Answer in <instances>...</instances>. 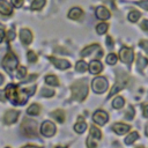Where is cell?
I'll use <instances>...</instances> for the list:
<instances>
[{"mask_svg": "<svg viewBox=\"0 0 148 148\" xmlns=\"http://www.w3.org/2000/svg\"><path fill=\"white\" fill-rule=\"evenodd\" d=\"M140 46L148 53V40H140Z\"/></svg>", "mask_w": 148, "mask_h": 148, "instance_id": "38", "label": "cell"}, {"mask_svg": "<svg viewBox=\"0 0 148 148\" xmlns=\"http://www.w3.org/2000/svg\"><path fill=\"white\" fill-rule=\"evenodd\" d=\"M134 109H133V106H128V109H127V111H126V113H125V118L127 119V120H132L133 118H134Z\"/></svg>", "mask_w": 148, "mask_h": 148, "instance_id": "33", "label": "cell"}, {"mask_svg": "<svg viewBox=\"0 0 148 148\" xmlns=\"http://www.w3.org/2000/svg\"><path fill=\"white\" fill-rule=\"evenodd\" d=\"M27 75V68L23 66L17 67V72H16V77L17 79H23Z\"/></svg>", "mask_w": 148, "mask_h": 148, "instance_id": "31", "label": "cell"}, {"mask_svg": "<svg viewBox=\"0 0 148 148\" xmlns=\"http://www.w3.org/2000/svg\"><path fill=\"white\" fill-rule=\"evenodd\" d=\"M44 5H45V0H34V2L31 3V9L38 10V9H40Z\"/></svg>", "mask_w": 148, "mask_h": 148, "instance_id": "28", "label": "cell"}, {"mask_svg": "<svg viewBox=\"0 0 148 148\" xmlns=\"http://www.w3.org/2000/svg\"><path fill=\"white\" fill-rule=\"evenodd\" d=\"M87 145H88V148H96L97 142L92 141V139H88V140H87Z\"/></svg>", "mask_w": 148, "mask_h": 148, "instance_id": "36", "label": "cell"}, {"mask_svg": "<svg viewBox=\"0 0 148 148\" xmlns=\"http://www.w3.org/2000/svg\"><path fill=\"white\" fill-rule=\"evenodd\" d=\"M108 28H109V25H108L106 23H99V24L96 27V31H97V34L103 35V34H105V32L108 31Z\"/></svg>", "mask_w": 148, "mask_h": 148, "instance_id": "30", "label": "cell"}, {"mask_svg": "<svg viewBox=\"0 0 148 148\" xmlns=\"http://www.w3.org/2000/svg\"><path fill=\"white\" fill-rule=\"evenodd\" d=\"M77 120H79V121L74 125V130H75V132H77V133H83V132L87 130V123L83 120L82 117H80Z\"/></svg>", "mask_w": 148, "mask_h": 148, "instance_id": "18", "label": "cell"}, {"mask_svg": "<svg viewBox=\"0 0 148 148\" xmlns=\"http://www.w3.org/2000/svg\"><path fill=\"white\" fill-rule=\"evenodd\" d=\"M40 133L44 136H47V138L54 135V133H56V125L52 121H50V120H45L42 124V126H40Z\"/></svg>", "mask_w": 148, "mask_h": 148, "instance_id": "6", "label": "cell"}, {"mask_svg": "<svg viewBox=\"0 0 148 148\" xmlns=\"http://www.w3.org/2000/svg\"><path fill=\"white\" fill-rule=\"evenodd\" d=\"M7 37H8L9 40H13V39L15 38V31H14V29H10V30L7 32Z\"/></svg>", "mask_w": 148, "mask_h": 148, "instance_id": "40", "label": "cell"}, {"mask_svg": "<svg viewBox=\"0 0 148 148\" xmlns=\"http://www.w3.org/2000/svg\"><path fill=\"white\" fill-rule=\"evenodd\" d=\"M130 128H131L130 125H126V124H123V123H117V124H113V126H112V130L119 135L125 134L126 132L130 131Z\"/></svg>", "mask_w": 148, "mask_h": 148, "instance_id": "13", "label": "cell"}, {"mask_svg": "<svg viewBox=\"0 0 148 148\" xmlns=\"http://www.w3.org/2000/svg\"><path fill=\"white\" fill-rule=\"evenodd\" d=\"M71 89H72V99L82 102L88 95V86L83 81L74 83L71 87Z\"/></svg>", "mask_w": 148, "mask_h": 148, "instance_id": "1", "label": "cell"}, {"mask_svg": "<svg viewBox=\"0 0 148 148\" xmlns=\"http://www.w3.org/2000/svg\"><path fill=\"white\" fill-rule=\"evenodd\" d=\"M141 28L146 31H148V20H143L142 23H141Z\"/></svg>", "mask_w": 148, "mask_h": 148, "instance_id": "41", "label": "cell"}, {"mask_svg": "<svg viewBox=\"0 0 148 148\" xmlns=\"http://www.w3.org/2000/svg\"><path fill=\"white\" fill-rule=\"evenodd\" d=\"M83 15V12L81 8H77V7H74L72 8L69 12H68V17L72 18V20H79L81 18Z\"/></svg>", "mask_w": 148, "mask_h": 148, "instance_id": "16", "label": "cell"}, {"mask_svg": "<svg viewBox=\"0 0 148 148\" xmlns=\"http://www.w3.org/2000/svg\"><path fill=\"white\" fill-rule=\"evenodd\" d=\"M139 139V134L136 133V132H132L130 135H127L126 138H125V143L126 145H132L134 141H136Z\"/></svg>", "mask_w": 148, "mask_h": 148, "instance_id": "22", "label": "cell"}, {"mask_svg": "<svg viewBox=\"0 0 148 148\" xmlns=\"http://www.w3.org/2000/svg\"><path fill=\"white\" fill-rule=\"evenodd\" d=\"M12 3H13L14 7L20 8V7L23 5V0H12Z\"/></svg>", "mask_w": 148, "mask_h": 148, "instance_id": "37", "label": "cell"}, {"mask_svg": "<svg viewBox=\"0 0 148 148\" xmlns=\"http://www.w3.org/2000/svg\"><path fill=\"white\" fill-rule=\"evenodd\" d=\"M23 148H40V147H37V146H31V145H29V146H25V147H23Z\"/></svg>", "mask_w": 148, "mask_h": 148, "instance_id": "46", "label": "cell"}, {"mask_svg": "<svg viewBox=\"0 0 148 148\" xmlns=\"http://www.w3.org/2000/svg\"><path fill=\"white\" fill-rule=\"evenodd\" d=\"M5 98H6V92H5V91H2V90H0V101H1V102H3V101H5Z\"/></svg>", "mask_w": 148, "mask_h": 148, "instance_id": "43", "label": "cell"}, {"mask_svg": "<svg viewBox=\"0 0 148 148\" xmlns=\"http://www.w3.org/2000/svg\"><path fill=\"white\" fill-rule=\"evenodd\" d=\"M6 148H9V147H6Z\"/></svg>", "mask_w": 148, "mask_h": 148, "instance_id": "49", "label": "cell"}, {"mask_svg": "<svg viewBox=\"0 0 148 148\" xmlns=\"http://www.w3.org/2000/svg\"><path fill=\"white\" fill-rule=\"evenodd\" d=\"M0 13L3 15H10L13 13L10 5L5 0H0Z\"/></svg>", "mask_w": 148, "mask_h": 148, "instance_id": "17", "label": "cell"}, {"mask_svg": "<svg viewBox=\"0 0 148 148\" xmlns=\"http://www.w3.org/2000/svg\"><path fill=\"white\" fill-rule=\"evenodd\" d=\"M92 119H94V121H95L97 125L103 126V125H105V124L108 123L109 116H108V113H106L105 111H103V110H97V111L94 113Z\"/></svg>", "mask_w": 148, "mask_h": 148, "instance_id": "8", "label": "cell"}, {"mask_svg": "<svg viewBox=\"0 0 148 148\" xmlns=\"http://www.w3.org/2000/svg\"><path fill=\"white\" fill-rule=\"evenodd\" d=\"M106 64H109V65H114L116 62H117V56L114 54V53H110L108 57H106Z\"/></svg>", "mask_w": 148, "mask_h": 148, "instance_id": "32", "label": "cell"}, {"mask_svg": "<svg viewBox=\"0 0 148 148\" xmlns=\"http://www.w3.org/2000/svg\"><path fill=\"white\" fill-rule=\"evenodd\" d=\"M28 60H29V62H36L37 61V56L32 52V51H29L28 52Z\"/></svg>", "mask_w": 148, "mask_h": 148, "instance_id": "35", "label": "cell"}, {"mask_svg": "<svg viewBox=\"0 0 148 148\" xmlns=\"http://www.w3.org/2000/svg\"><path fill=\"white\" fill-rule=\"evenodd\" d=\"M50 61H51L58 69H67V68L71 67L69 61H67V60H65V59H58V58L51 57V58H50Z\"/></svg>", "mask_w": 148, "mask_h": 148, "instance_id": "10", "label": "cell"}, {"mask_svg": "<svg viewBox=\"0 0 148 148\" xmlns=\"http://www.w3.org/2000/svg\"><path fill=\"white\" fill-rule=\"evenodd\" d=\"M20 37H21V42L24 45H29L32 42V34L28 29H22L20 31Z\"/></svg>", "mask_w": 148, "mask_h": 148, "instance_id": "12", "label": "cell"}, {"mask_svg": "<svg viewBox=\"0 0 148 148\" xmlns=\"http://www.w3.org/2000/svg\"><path fill=\"white\" fill-rule=\"evenodd\" d=\"M109 84H108V80L103 76H97L92 80V83H91V88L97 94H103L106 91Z\"/></svg>", "mask_w": 148, "mask_h": 148, "instance_id": "5", "label": "cell"}, {"mask_svg": "<svg viewBox=\"0 0 148 148\" xmlns=\"http://www.w3.org/2000/svg\"><path fill=\"white\" fill-rule=\"evenodd\" d=\"M18 114H20V112L16 110H8L3 116V120L6 124H13L17 120Z\"/></svg>", "mask_w": 148, "mask_h": 148, "instance_id": "11", "label": "cell"}, {"mask_svg": "<svg viewBox=\"0 0 148 148\" xmlns=\"http://www.w3.org/2000/svg\"><path fill=\"white\" fill-rule=\"evenodd\" d=\"M5 92H6V96L12 101V103L15 104L16 98H17V92H18V88H17V86H15L14 83L8 84V86L6 87Z\"/></svg>", "mask_w": 148, "mask_h": 148, "instance_id": "9", "label": "cell"}, {"mask_svg": "<svg viewBox=\"0 0 148 148\" xmlns=\"http://www.w3.org/2000/svg\"><path fill=\"white\" fill-rule=\"evenodd\" d=\"M124 103H125L124 98H123L121 96H118V97H116V98L113 99V102H112V106H113L114 109H120V108L124 106Z\"/></svg>", "mask_w": 148, "mask_h": 148, "instance_id": "23", "label": "cell"}, {"mask_svg": "<svg viewBox=\"0 0 148 148\" xmlns=\"http://www.w3.org/2000/svg\"><path fill=\"white\" fill-rule=\"evenodd\" d=\"M2 82H3V76H2L1 74H0V84H1Z\"/></svg>", "mask_w": 148, "mask_h": 148, "instance_id": "47", "label": "cell"}, {"mask_svg": "<svg viewBox=\"0 0 148 148\" xmlns=\"http://www.w3.org/2000/svg\"><path fill=\"white\" fill-rule=\"evenodd\" d=\"M95 50H98V45H97V44H92V45H90V46L83 49V50L81 51V56H82V57H88V56H90V54L92 53V51H95Z\"/></svg>", "mask_w": 148, "mask_h": 148, "instance_id": "19", "label": "cell"}, {"mask_svg": "<svg viewBox=\"0 0 148 148\" xmlns=\"http://www.w3.org/2000/svg\"><path fill=\"white\" fill-rule=\"evenodd\" d=\"M136 64H138V67L140 68V69H143L146 66H147V64H148V60L146 59V58H143L142 56H138V61H136Z\"/></svg>", "mask_w": 148, "mask_h": 148, "instance_id": "27", "label": "cell"}, {"mask_svg": "<svg viewBox=\"0 0 148 148\" xmlns=\"http://www.w3.org/2000/svg\"><path fill=\"white\" fill-rule=\"evenodd\" d=\"M141 16V13L138 12V10H132L130 14H128V20L131 22H136Z\"/></svg>", "mask_w": 148, "mask_h": 148, "instance_id": "26", "label": "cell"}, {"mask_svg": "<svg viewBox=\"0 0 148 148\" xmlns=\"http://www.w3.org/2000/svg\"><path fill=\"white\" fill-rule=\"evenodd\" d=\"M51 117H53L57 121H59V123H64V120H65V113H64V111H61V110H57V111H54V112H52L51 113Z\"/></svg>", "mask_w": 148, "mask_h": 148, "instance_id": "20", "label": "cell"}, {"mask_svg": "<svg viewBox=\"0 0 148 148\" xmlns=\"http://www.w3.org/2000/svg\"><path fill=\"white\" fill-rule=\"evenodd\" d=\"M96 16L99 20H108L110 17V12L108 10V8H105L103 6H99L96 9Z\"/></svg>", "mask_w": 148, "mask_h": 148, "instance_id": "14", "label": "cell"}, {"mask_svg": "<svg viewBox=\"0 0 148 148\" xmlns=\"http://www.w3.org/2000/svg\"><path fill=\"white\" fill-rule=\"evenodd\" d=\"M17 64H18L17 58H16L13 53H10V52L7 53L6 57H5L3 60H2V67H3L9 74H13L14 69L17 67Z\"/></svg>", "mask_w": 148, "mask_h": 148, "instance_id": "4", "label": "cell"}, {"mask_svg": "<svg viewBox=\"0 0 148 148\" xmlns=\"http://www.w3.org/2000/svg\"><path fill=\"white\" fill-rule=\"evenodd\" d=\"M138 5H139L141 8H143V9H146V10H148V0L140 1V2H138Z\"/></svg>", "mask_w": 148, "mask_h": 148, "instance_id": "39", "label": "cell"}, {"mask_svg": "<svg viewBox=\"0 0 148 148\" xmlns=\"http://www.w3.org/2000/svg\"><path fill=\"white\" fill-rule=\"evenodd\" d=\"M119 57H120V60L125 64H131L134 59V56H133V50L130 49V47H123L119 52Z\"/></svg>", "mask_w": 148, "mask_h": 148, "instance_id": "7", "label": "cell"}, {"mask_svg": "<svg viewBox=\"0 0 148 148\" xmlns=\"http://www.w3.org/2000/svg\"><path fill=\"white\" fill-rule=\"evenodd\" d=\"M39 111H40V106L38 104H32L27 110L28 114H30V116H37V114H39Z\"/></svg>", "mask_w": 148, "mask_h": 148, "instance_id": "21", "label": "cell"}, {"mask_svg": "<svg viewBox=\"0 0 148 148\" xmlns=\"http://www.w3.org/2000/svg\"><path fill=\"white\" fill-rule=\"evenodd\" d=\"M57 148H65V147H57Z\"/></svg>", "mask_w": 148, "mask_h": 148, "instance_id": "48", "label": "cell"}, {"mask_svg": "<svg viewBox=\"0 0 148 148\" xmlns=\"http://www.w3.org/2000/svg\"><path fill=\"white\" fill-rule=\"evenodd\" d=\"M105 42H106L108 46H110V47L112 46V38H111L110 36H109V37H106V40H105Z\"/></svg>", "mask_w": 148, "mask_h": 148, "instance_id": "45", "label": "cell"}, {"mask_svg": "<svg viewBox=\"0 0 148 148\" xmlns=\"http://www.w3.org/2000/svg\"><path fill=\"white\" fill-rule=\"evenodd\" d=\"M5 39V31L2 29H0V43H2Z\"/></svg>", "mask_w": 148, "mask_h": 148, "instance_id": "44", "label": "cell"}, {"mask_svg": "<svg viewBox=\"0 0 148 148\" xmlns=\"http://www.w3.org/2000/svg\"><path fill=\"white\" fill-rule=\"evenodd\" d=\"M45 82L50 86H58L59 84V81H58V77L54 76V75H47L45 77Z\"/></svg>", "mask_w": 148, "mask_h": 148, "instance_id": "24", "label": "cell"}, {"mask_svg": "<svg viewBox=\"0 0 148 148\" xmlns=\"http://www.w3.org/2000/svg\"><path fill=\"white\" fill-rule=\"evenodd\" d=\"M138 148H141V147H138Z\"/></svg>", "mask_w": 148, "mask_h": 148, "instance_id": "50", "label": "cell"}, {"mask_svg": "<svg viewBox=\"0 0 148 148\" xmlns=\"http://www.w3.org/2000/svg\"><path fill=\"white\" fill-rule=\"evenodd\" d=\"M127 80H128V77H127V75H126L125 73H118V74H117L116 84L111 88V90H110V92H109V95H108L106 98H110V97L113 96L116 92H118L119 90H121V89L127 84Z\"/></svg>", "mask_w": 148, "mask_h": 148, "instance_id": "2", "label": "cell"}, {"mask_svg": "<svg viewBox=\"0 0 148 148\" xmlns=\"http://www.w3.org/2000/svg\"><path fill=\"white\" fill-rule=\"evenodd\" d=\"M53 94H54V91L52 89H46V88L42 89V96H44V97H51V96H53Z\"/></svg>", "mask_w": 148, "mask_h": 148, "instance_id": "34", "label": "cell"}, {"mask_svg": "<svg viewBox=\"0 0 148 148\" xmlns=\"http://www.w3.org/2000/svg\"><path fill=\"white\" fill-rule=\"evenodd\" d=\"M102 69H103V66L97 60H92L89 65V71L91 74H98L99 72H102Z\"/></svg>", "mask_w": 148, "mask_h": 148, "instance_id": "15", "label": "cell"}, {"mask_svg": "<svg viewBox=\"0 0 148 148\" xmlns=\"http://www.w3.org/2000/svg\"><path fill=\"white\" fill-rule=\"evenodd\" d=\"M21 128H22V133L25 136L31 138V136H36V134H37V130H36L37 128V124H36V121L30 120L28 118L23 120V123L21 125Z\"/></svg>", "mask_w": 148, "mask_h": 148, "instance_id": "3", "label": "cell"}, {"mask_svg": "<svg viewBox=\"0 0 148 148\" xmlns=\"http://www.w3.org/2000/svg\"><path fill=\"white\" fill-rule=\"evenodd\" d=\"M101 136H102V133H101V131L98 130V128H96L95 126H91L90 127V138H94V139H101Z\"/></svg>", "mask_w": 148, "mask_h": 148, "instance_id": "25", "label": "cell"}, {"mask_svg": "<svg viewBox=\"0 0 148 148\" xmlns=\"http://www.w3.org/2000/svg\"><path fill=\"white\" fill-rule=\"evenodd\" d=\"M87 69H88V65H87V62H84L83 60L77 61V64H76V71H77V72L83 73V72H86Z\"/></svg>", "mask_w": 148, "mask_h": 148, "instance_id": "29", "label": "cell"}, {"mask_svg": "<svg viewBox=\"0 0 148 148\" xmlns=\"http://www.w3.org/2000/svg\"><path fill=\"white\" fill-rule=\"evenodd\" d=\"M142 113H143V116H145L146 118H148V104L143 106V111H142Z\"/></svg>", "mask_w": 148, "mask_h": 148, "instance_id": "42", "label": "cell"}]
</instances>
